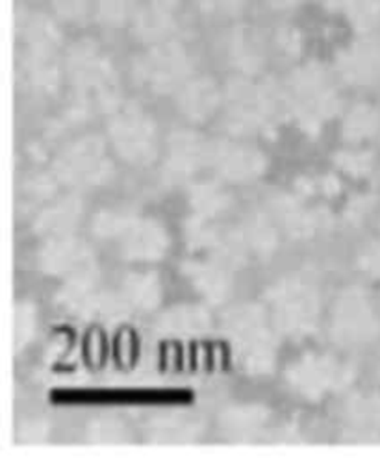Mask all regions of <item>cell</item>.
<instances>
[{
	"label": "cell",
	"mask_w": 380,
	"mask_h": 465,
	"mask_svg": "<svg viewBox=\"0 0 380 465\" xmlns=\"http://www.w3.org/2000/svg\"><path fill=\"white\" fill-rule=\"evenodd\" d=\"M137 76L155 89H169L187 73V56L182 46L165 43L139 60Z\"/></svg>",
	"instance_id": "6da1fadb"
},
{
	"label": "cell",
	"mask_w": 380,
	"mask_h": 465,
	"mask_svg": "<svg viewBox=\"0 0 380 465\" xmlns=\"http://www.w3.org/2000/svg\"><path fill=\"white\" fill-rule=\"evenodd\" d=\"M69 73L76 85L99 91L101 99H110L112 67L93 43H78L69 54Z\"/></svg>",
	"instance_id": "7a4b0ae2"
},
{
	"label": "cell",
	"mask_w": 380,
	"mask_h": 465,
	"mask_svg": "<svg viewBox=\"0 0 380 465\" xmlns=\"http://www.w3.org/2000/svg\"><path fill=\"white\" fill-rule=\"evenodd\" d=\"M180 0H145L132 14L134 34L141 41H162L178 23Z\"/></svg>",
	"instance_id": "3957f363"
},
{
	"label": "cell",
	"mask_w": 380,
	"mask_h": 465,
	"mask_svg": "<svg viewBox=\"0 0 380 465\" xmlns=\"http://www.w3.org/2000/svg\"><path fill=\"white\" fill-rule=\"evenodd\" d=\"M15 34L26 45V58H46L62 39L58 26L49 17L32 14L23 6L15 10Z\"/></svg>",
	"instance_id": "277c9868"
},
{
	"label": "cell",
	"mask_w": 380,
	"mask_h": 465,
	"mask_svg": "<svg viewBox=\"0 0 380 465\" xmlns=\"http://www.w3.org/2000/svg\"><path fill=\"white\" fill-rule=\"evenodd\" d=\"M292 93L295 106H299V110L308 117L330 114L336 104L335 91H332L325 74L315 67L303 69L299 74H295Z\"/></svg>",
	"instance_id": "5b68a950"
},
{
	"label": "cell",
	"mask_w": 380,
	"mask_h": 465,
	"mask_svg": "<svg viewBox=\"0 0 380 465\" xmlns=\"http://www.w3.org/2000/svg\"><path fill=\"white\" fill-rule=\"evenodd\" d=\"M228 53L232 62L247 71L258 69L262 64V41L255 28L251 26H240L230 34L228 39Z\"/></svg>",
	"instance_id": "8992f818"
},
{
	"label": "cell",
	"mask_w": 380,
	"mask_h": 465,
	"mask_svg": "<svg viewBox=\"0 0 380 465\" xmlns=\"http://www.w3.org/2000/svg\"><path fill=\"white\" fill-rule=\"evenodd\" d=\"M380 67V46L375 41H364L349 51L342 60L345 76L353 82H365L376 74Z\"/></svg>",
	"instance_id": "52a82bcc"
},
{
	"label": "cell",
	"mask_w": 380,
	"mask_h": 465,
	"mask_svg": "<svg viewBox=\"0 0 380 465\" xmlns=\"http://www.w3.org/2000/svg\"><path fill=\"white\" fill-rule=\"evenodd\" d=\"M217 99V87L210 80H195L184 87L180 106L187 115L206 117L214 112Z\"/></svg>",
	"instance_id": "ba28073f"
},
{
	"label": "cell",
	"mask_w": 380,
	"mask_h": 465,
	"mask_svg": "<svg viewBox=\"0 0 380 465\" xmlns=\"http://www.w3.org/2000/svg\"><path fill=\"white\" fill-rule=\"evenodd\" d=\"M326 5L342 12L358 30H371L380 23V0H326Z\"/></svg>",
	"instance_id": "9c48e42d"
},
{
	"label": "cell",
	"mask_w": 380,
	"mask_h": 465,
	"mask_svg": "<svg viewBox=\"0 0 380 465\" xmlns=\"http://www.w3.org/2000/svg\"><path fill=\"white\" fill-rule=\"evenodd\" d=\"M93 14L103 26H121L134 14L130 0H95Z\"/></svg>",
	"instance_id": "30bf717a"
},
{
	"label": "cell",
	"mask_w": 380,
	"mask_h": 465,
	"mask_svg": "<svg viewBox=\"0 0 380 465\" xmlns=\"http://www.w3.org/2000/svg\"><path fill=\"white\" fill-rule=\"evenodd\" d=\"M95 0H51L55 14L65 23H84L93 12Z\"/></svg>",
	"instance_id": "8fae6325"
},
{
	"label": "cell",
	"mask_w": 380,
	"mask_h": 465,
	"mask_svg": "<svg viewBox=\"0 0 380 465\" xmlns=\"http://www.w3.org/2000/svg\"><path fill=\"white\" fill-rule=\"evenodd\" d=\"M195 5L206 15L234 17L245 10L247 0H195Z\"/></svg>",
	"instance_id": "7c38bea8"
},
{
	"label": "cell",
	"mask_w": 380,
	"mask_h": 465,
	"mask_svg": "<svg viewBox=\"0 0 380 465\" xmlns=\"http://www.w3.org/2000/svg\"><path fill=\"white\" fill-rule=\"evenodd\" d=\"M378 124V114L369 106H356L347 117V130L355 135L369 134Z\"/></svg>",
	"instance_id": "4fadbf2b"
}]
</instances>
